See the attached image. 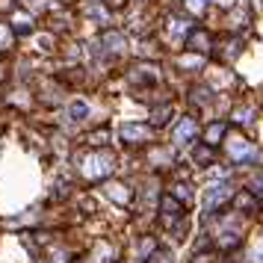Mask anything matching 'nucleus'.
Returning <instances> with one entry per match:
<instances>
[{
  "label": "nucleus",
  "mask_w": 263,
  "mask_h": 263,
  "mask_svg": "<svg viewBox=\"0 0 263 263\" xmlns=\"http://www.w3.org/2000/svg\"><path fill=\"white\" fill-rule=\"evenodd\" d=\"M225 198H231V190H228V186H213V190H210V195H207V210L219 207Z\"/></svg>",
  "instance_id": "1"
},
{
  "label": "nucleus",
  "mask_w": 263,
  "mask_h": 263,
  "mask_svg": "<svg viewBox=\"0 0 263 263\" xmlns=\"http://www.w3.org/2000/svg\"><path fill=\"white\" fill-rule=\"evenodd\" d=\"M225 130H228V124H225V122L210 124V130H207V142H210V145H216V142L222 139V133H225Z\"/></svg>",
  "instance_id": "2"
},
{
  "label": "nucleus",
  "mask_w": 263,
  "mask_h": 263,
  "mask_svg": "<svg viewBox=\"0 0 263 263\" xmlns=\"http://www.w3.org/2000/svg\"><path fill=\"white\" fill-rule=\"evenodd\" d=\"M86 116H89V106H86L83 101L71 104V119H74V122H80V119H86Z\"/></svg>",
  "instance_id": "3"
},
{
  "label": "nucleus",
  "mask_w": 263,
  "mask_h": 263,
  "mask_svg": "<svg viewBox=\"0 0 263 263\" xmlns=\"http://www.w3.org/2000/svg\"><path fill=\"white\" fill-rule=\"evenodd\" d=\"M124 139H145V127H139V124H127V127H124Z\"/></svg>",
  "instance_id": "4"
},
{
  "label": "nucleus",
  "mask_w": 263,
  "mask_h": 263,
  "mask_svg": "<svg viewBox=\"0 0 263 263\" xmlns=\"http://www.w3.org/2000/svg\"><path fill=\"white\" fill-rule=\"evenodd\" d=\"M195 160H198V163H210V160H213V151H210V148H198Z\"/></svg>",
  "instance_id": "5"
},
{
  "label": "nucleus",
  "mask_w": 263,
  "mask_h": 263,
  "mask_svg": "<svg viewBox=\"0 0 263 263\" xmlns=\"http://www.w3.org/2000/svg\"><path fill=\"white\" fill-rule=\"evenodd\" d=\"M177 139H193V124H190V122L177 127Z\"/></svg>",
  "instance_id": "6"
},
{
  "label": "nucleus",
  "mask_w": 263,
  "mask_h": 263,
  "mask_svg": "<svg viewBox=\"0 0 263 263\" xmlns=\"http://www.w3.org/2000/svg\"><path fill=\"white\" fill-rule=\"evenodd\" d=\"M190 6L193 9H201V0H190Z\"/></svg>",
  "instance_id": "7"
}]
</instances>
